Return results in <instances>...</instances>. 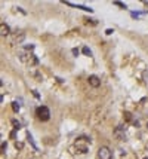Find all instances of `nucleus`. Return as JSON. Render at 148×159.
I'll return each instance as SVG.
<instances>
[{
  "label": "nucleus",
  "instance_id": "nucleus-1",
  "mask_svg": "<svg viewBox=\"0 0 148 159\" xmlns=\"http://www.w3.org/2000/svg\"><path fill=\"white\" fill-rule=\"evenodd\" d=\"M37 116H39V119H40L42 122H46V121L51 119V110H49L46 106L37 107Z\"/></svg>",
  "mask_w": 148,
  "mask_h": 159
},
{
  "label": "nucleus",
  "instance_id": "nucleus-2",
  "mask_svg": "<svg viewBox=\"0 0 148 159\" xmlns=\"http://www.w3.org/2000/svg\"><path fill=\"white\" fill-rule=\"evenodd\" d=\"M98 158L99 159H111L113 158V152L110 150V147H107V146H101L98 149Z\"/></svg>",
  "mask_w": 148,
  "mask_h": 159
},
{
  "label": "nucleus",
  "instance_id": "nucleus-3",
  "mask_svg": "<svg viewBox=\"0 0 148 159\" xmlns=\"http://www.w3.org/2000/svg\"><path fill=\"white\" fill-rule=\"evenodd\" d=\"M87 80H89V85H90V86H93V88H99V86H101V79H99L98 76H95V74L89 76V77H87Z\"/></svg>",
  "mask_w": 148,
  "mask_h": 159
},
{
  "label": "nucleus",
  "instance_id": "nucleus-4",
  "mask_svg": "<svg viewBox=\"0 0 148 159\" xmlns=\"http://www.w3.org/2000/svg\"><path fill=\"white\" fill-rule=\"evenodd\" d=\"M67 6H71V8H77V9H81V10H86L89 14H92L93 12V9L92 8H87V6H83V5H77V3H71V2H64Z\"/></svg>",
  "mask_w": 148,
  "mask_h": 159
},
{
  "label": "nucleus",
  "instance_id": "nucleus-5",
  "mask_svg": "<svg viewBox=\"0 0 148 159\" xmlns=\"http://www.w3.org/2000/svg\"><path fill=\"white\" fill-rule=\"evenodd\" d=\"M0 28H2V36H8L9 33H10V28H9V25H6L5 22H2Z\"/></svg>",
  "mask_w": 148,
  "mask_h": 159
},
{
  "label": "nucleus",
  "instance_id": "nucleus-6",
  "mask_svg": "<svg viewBox=\"0 0 148 159\" xmlns=\"http://www.w3.org/2000/svg\"><path fill=\"white\" fill-rule=\"evenodd\" d=\"M81 52L85 54V55H87V57H90V55H92V51H90V49H89L87 46H83V49H81Z\"/></svg>",
  "mask_w": 148,
  "mask_h": 159
},
{
  "label": "nucleus",
  "instance_id": "nucleus-7",
  "mask_svg": "<svg viewBox=\"0 0 148 159\" xmlns=\"http://www.w3.org/2000/svg\"><path fill=\"white\" fill-rule=\"evenodd\" d=\"M27 137H28V140H30V143H31V146H33V147H34L36 150H37V146H36V143H34V140H33V135H31V134L28 132V134H27Z\"/></svg>",
  "mask_w": 148,
  "mask_h": 159
},
{
  "label": "nucleus",
  "instance_id": "nucleus-8",
  "mask_svg": "<svg viewBox=\"0 0 148 159\" xmlns=\"http://www.w3.org/2000/svg\"><path fill=\"white\" fill-rule=\"evenodd\" d=\"M113 5H116V6H119V8H122V9H127V6L124 5V3H122V2H113Z\"/></svg>",
  "mask_w": 148,
  "mask_h": 159
},
{
  "label": "nucleus",
  "instance_id": "nucleus-9",
  "mask_svg": "<svg viewBox=\"0 0 148 159\" xmlns=\"http://www.w3.org/2000/svg\"><path fill=\"white\" fill-rule=\"evenodd\" d=\"M12 125H13V126H15V128H13V129H15V131H18V129H19V128H21V124H19V122H18L17 119H13V121H12Z\"/></svg>",
  "mask_w": 148,
  "mask_h": 159
},
{
  "label": "nucleus",
  "instance_id": "nucleus-10",
  "mask_svg": "<svg viewBox=\"0 0 148 159\" xmlns=\"http://www.w3.org/2000/svg\"><path fill=\"white\" fill-rule=\"evenodd\" d=\"M12 109H13V112H15V113H18V112H19V104H18L17 101H13V103H12Z\"/></svg>",
  "mask_w": 148,
  "mask_h": 159
},
{
  "label": "nucleus",
  "instance_id": "nucleus-11",
  "mask_svg": "<svg viewBox=\"0 0 148 159\" xmlns=\"http://www.w3.org/2000/svg\"><path fill=\"white\" fill-rule=\"evenodd\" d=\"M124 117H126V121H132V115L129 112H124Z\"/></svg>",
  "mask_w": 148,
  "mask_h": 159
},
{
  "label": "nucleus",
  "instance_id": "nucleus-12",
  "mask_svg": "<svg viewBox=\"0 0 148 159\" xmlns=\"http://www.w3.org/2000/svg\"><path fill=\"white\" fill-rule=\"evenodd\" d=\"M113 33H114V30H111V28H107V30H105V34H108V36L113 34Z\"/></svg>",
  "mask_w": 148,
  "mask_h": 159
},
{
  "label": "nucleus",
  "instance_id": "nucleus-13",
  "mask_svg": "<svg viewBox=\"0 0 148 159\" xmlns=\"http://www.w3.org/2000/svg\"><path fill=\"white\" fill-rule=\"evenodd\" d=\"M130 15H132V18H138V17L141 15V14H139V12H132Z\"/></svg>",
  "mask_w": 148,
  "mask_h": 159
},
{
  "label": "nucleus",
  "instance_id": "nucleus-14",
  "mask_svg": "<svg viewBox=\"0 0 148 159\" xmlns=\"http://www.w3.org/2000/svg\"><path fill=\"white\" fill-rule=\"evenodd\" d=\"M6 147H8V144H6V141H3V143H2V150L5 152V150H6Z\"/></svg>",
  "mask_w": 148,
  "mask_h": 159
},
{
  "label": "nucleus",
  "instance_id": "nucleus-15",
  "mask_svg": "<svg viewBox=\"0 0 148 159\" xmlns=\"http://www.w3.org/2000/svg\"><path fill=\"white\" fill-rule=\"evenodd\" d=\"M73 55H74V57H77V55H78V49H77V48L73 49Z\"/></svg>",
  "mask_w": 148,
  "mask_h": 159
},
{
  "label": "nucleus",
  "instance_id": "nucleus-16",
  "mask_svg": "<svg viewBox=\"0 0 148 159\" xmlns=\"http://www.w3.org/2000/svg\"><path fill=\"white\" fill-rule=\"evenodd\" d=\"M33 95H34V97L37 98V100H39V98H40V95H39V92H37V91H36V89H34V91H33Z\"/></svg>",
  "mask_w": 148,
  "mask_h": 159
},
{
  "label": "nucleus",
  "instance_id": "nucleus-17",
  "mask_svg": "<svg viewBox=\"0 0 148 159\" xmlns=\"http://www.w3.org/2000/svg\"><path fill=\"white\" fill-rule=\"evenodd\" d=\"M15 147H18V149H21V147H22V144H21V143H15Z\"/></svg>",
  "mask_w": 148,
  "mask_h": 159
},
{
  "label": "nucleus",
  "instance_id": "nucleus-18",
  "mask_svg": "<svg viewBox=\"0 0 148 159\" xmlns=\"http://www.w3.org/2000/svg\"><path fill=\"white\" fill-rule=\"evenodd\" d=\"M144 159H148V158H144Z\"/></svg>",
  "mask_w": 148,
  "mask_h": 159
},
{
  "label": "nucleus",
  "instance_id": "nucleus-19",
  "mask_svg": "<svg viewBox=\"0 0 148 159\" xmlns=\"http://www.w3.org/2000/svg\"><path fill=\"white\" fill-rule=\"evenodd\" d=\"M147 126H148V125H147Z\"/></svg>",
  "mask_w": 148,
  "mask_h": 159
}]
</instances>
